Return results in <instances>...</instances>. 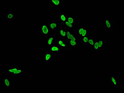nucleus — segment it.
<instances>
[{"label": "nucleus", "instance_id": "nucleus-10", "mask_svg": "<svg viewBox=\"0 0 124 93\" xmlns=\"http://www.w3.org/2000/svg\"><path fill=\"white\" fill-rule=\"evenodd\" d=\"M114 25H115V22L113 20H109V19L105 20V29L112 30L114 29Z\"/></svg>", "mask_w": 124, "mask_h": 93}, {"label": "nucleus", "instance_id": "nucleus-7", "mask_svg": "<svg viewBox=\"0 0 124 93\" xmlns=\"http://www.w3.org/2000/svg\"><path fill=\"white\" fill-rule=\"evenodd\" d=\"M45 41H46V44L50 47V46L56 44L57 40H56V37L54 35H50V36H48L47 38H45Z\"/></svg>", "mask_w": 124, "mask_h": 93}, {"label": "nucleus", "instance_id": "nucleus-4", "mask_svg": "<svg viewBox=\"0 0 124 93\" xmlns=\"http://www.w3.org/2000/svg\"><path fill=\"white\" fill-rule=\"evenodd\" d=\"M40 33L42 35H44V36H45V38H47L48 36H50V30L48 25L46 24H43L40 26Z\"/></svg>", "mask_w": 124, "mask_h": 93}, {"label": "nucleus", "instance_id": "nucleus-22", "mask_svg": "<svg viewBox=\"0 0 124 93\" xmlns=\"http://www.w3.org/2000/svg\"><path fill=\"white\" fill-rule=\"evenodd\" d=\"M95 41H96V40H94V39H92V38H90V39L88 40V42L87 45L90 46L91 48H92V46L94 45V44H95Z\"/></svg>", "mask_w": 124, "mask_h": 93}, {"label": "nucleus", "instance_id": "nucleus-21", "mask_svg": "<svg viewBox=\"0 0 124 93\" xmlns=\"http://www.w3.org/2000/svg\"><path fill=\"white\" fill-rule=\"evenodd\" d=\"M61 4V2L59 0H50V6H59Z\"/></svg>", "mask_w": 124, "mask_h": 93}, {"label": "nucleus", "instance_id": "nucleus-5", "mask_svg": "<svg viewBox=\"0 0 124 93\" xmlns=\"http://www.w3.org/2000/svg\"><path fill=\"white\" fill-rule=\"evenodd\" d=\"M54 57L55 56L53 55L51 53V52L50 50H46L45 51V54H44V62L46 65H48L50 63V61L54 60Z\"/></svg>", "mask_w": 124, "mask_h": 93}, {"label": "nucleus", "instance_id": "nucleus-6", "mask_svg": "<svg viewBox=\"0 0 124 93\" xmlns=\"http://www.w3.org/2000/svg\"><path fill=\"white\" fill-rule=\"evenodd\" d=\"M78 37L76 35L75 36H74L71 40H69V42H68V45H69V48H70V50L71 49H74L78 45H79V42H78Z\"/></svg>", "mask_w": 124, "mask_h": 93}, {"label": "nucleus", "instance_id": "nucleus-9", "mask_svg": "<svg viewBox=\"0 0 124 93\" xmlns=\"http://www.w3.org/2000/svg\"><path fill=\"white\" fill-rule=\"evenodd\" d=\"M60 25L61 24L59 20H50L48 24V26L50 30H56L59 28Z\"/></svg>", "mask_w": 124, "mask_h": 93}, {"label": "nucleus", "instance_id": "nucleus-17", "mask_svg": "<svg viewBox=\"0 0 124 93\" xmlns=\"http://www.w3.org/2000/svg\"><path fill=\"white\" fill-rule=\"evenodd\" d=\"M68 19V15H61L59 19V22L61 25H64V23L67 21Z\"/></svg>", "mask_w": 124, "mask_h": 93}, {"label": "nucleus", "instance_id": "nucleus-14", "mask_svg": "<svg viewBox=\"0 0 124 93\" xmlns=\"http://www.w3.org/2000/svg\"><path fill=\"white\" fill-rule=\"evenodd\" d=\"M109 82L112 85H113L115 87H116L117 86L119 85V79H116L115 78V75H109Z\"/></svg>", "mask_w": 124, "mask_h": 93}, {"label": "nucleus", "instance_id": "nucleus-18", "mask_svg": "<svg viewBox=\"0 0 124 93\" xmlns=\"http://www.w3.org/2000/svg\"><path fill=\"white\" fill-rule=\"evenodd\" d=\"M4 82H5L6 89H10V79H9V78L4 79Z\"/></svg>", "mask_w": 124, "mask_h": 93}, {"label": "nucleus", "instance_id": "nucleus-11", "mask_svg": "<svg viewBox=\"0 0 124 93\" xmlns=\"http://www.w3.org/2000/svg\"><path fill=\"white\" fill-rule=\"evenodd\" d=\"M16 19V15H15V12L14 11H8L5 15V19L6 20H15Z\"/></svg>", "mask_w": 124, "mask_h": 93}, {"label": "nucleus", "instance_id": "nucleus-1", "mask_svg": "<svg viewBox=\"0 0 124 93\" xmlns=\"http://www.w3.org/2000/svg\"><path fill=\"white\" fill-rule=\"evenodd\" d=\"M6 75H24L25 74V70L22 69L20 68L19 65H10V68L7 69L5 72Z\"/></svg>", "mask_w": 124, "mask_h": 93}, {"label": "nucleus", "instance_id": "nucleus-20", "mask_svg": "<svg viewBox=\"0 0 124 93\" xmlns=\"http://www.w3.org/2000/svg\"><path fill=\"white\" fill-rule=\"evenodd\" d=\"M66 36H67V32H66V29L64 28L60 30V38H64L66 39Z\"/></svg>", "mask_w": 124, "mask_h": 93}, {"label": "nucleus", "instance_id": "nucleus-3", "mask_svg": "<svg viewBox=\"0 0 124 93\" xmlns=\"http://www.w3.org/2000/svg\"><path fill=\"white\" fill-rule=\"evenodd\" d=\"M56 45H58L61 49H62V50H70L69 45L66 43V39L64 38H58L56 41Z\"/></svg>", "mask_w": 124, "mask_h": 93}, {"label": "nucleus", "instance_id": "nucleus-16", "mask_svg": "<svg viewBox=\"0 0 124 93\" xmlns=\"http://www.w3.org/2000/svg\"><path fill=\"white\" fill-rule=\"evenodd\" d=\"M64 25L65 28L68 29L69 30H71V31H74V30H75V25H72V24H71V23H69L68 21H66V22L64 23Z\"/></svg>", "mask_w": 124, "mask_h": 93}, {"label": "nucleus", "instance_id": "nucleus-2", "mask_svg": "<svg viewBox=\"0 0 124 93\" xmlns=\"http://www.w3.org/2000/svg\"><path fill=\"white\" fill-rule=\"evenodd\" d=\"M75 33H76V36L78 38H82L84 36H88V35H90V31L85 28V25H80L79 29L75 30Z\"/></svg>", "mask_w": 124, "mask_h": 93}, {"label": "nucleus", "instance_id": "nucleus-19", "mask_svg": "<svg viewBox=\"0 0 124 93\" xmlns=\"http://www.w3.org/2000/svg\"><path fill=\"white\" fill-rule=\"evenodd\" d=\"M98 46H99V50H102L105 48V40L101 39L98 41Z\"/></svg>", "mask_w": 124, "mask_h": 93}, {"label": "nucleus", "instance_id": "nucleus-13", "mask_svg": "<svg viewBox=\"0 0 124 93\" xmlns=\"http://www.w3.org/2000/svg\"><path fill=\"white\" fill-rule=\"evenodd\" d=\"M91 38V36L90 35H88L86 36H84L82 38H78V42H79V45H87L88 40Z\"/></svg>", "mask_w": 124, "mask_h": 93}, {"label": "nucleus", "instance_id": "nucleus-12", "mask_svg": "<svg viewBox=\"0 0 124 93\" xmlns=\"http://www.w3.org/2000/svg\"><path fill=\"white\" fill-rule=\"evenodd\" d=\"M64 28H65V27H64ZM65 29H66V32H67V36H66V41H69V40H71V38L76 35L75 30L71 31V30H69L67 28H65Z\"/></svg>", "mask_w": 124, "mask_h": 93}, {"label": "nucleus", "instance_id": "nucleus-15", "mask_svg": "<svg viewBox=\"0 0 124 93\" xmlns=\"http://www.w3.org/2000/svg\"><path fill=\"white\" fill-rule=\"evenodd\" d=\"M67 21L72 25L75 24V15H68Z\"/></svg>", "mask_w": 124, "mask_h": 93}, {"label": "nucleus", "instance_id": "nucleus-8", "mask_svg": "<svg viewBox=\"0 0 124 93\" xmlns=\"http://www.w3.org/2000/svg\"><path fill=\"white\" fill-rule=\"evenodd\" d=\"M49 50L50 52H51V53L53 54V55L56 56V55H60L61 52H62V49H61L59 46L57 45L56 44L52 46H50Z\"/></svg>", "mask_w": 124, "mask_h": 93}]
</instances>
